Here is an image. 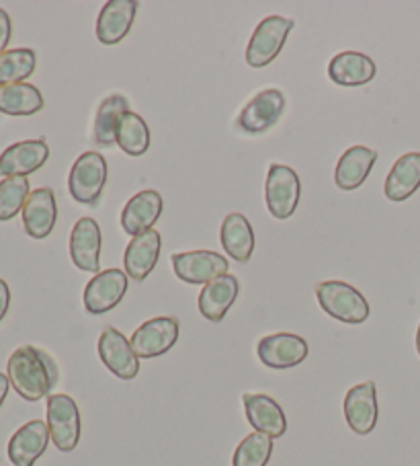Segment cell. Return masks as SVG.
<instances>
[{"label":"cell","mask_w":420,"mask_h":466,"mask_svg":"<svg viewBox=\"0 0 420 466\" xmlns=\"http://www.w3.org/2000/svg\"><path fill=\"white\" fill-rule=\"evenodd\" d=\"M285 109V97L279 88H266L258 93L248 106L240 111L236 127L245 134H263L279 122Z\"/></svg>","instance_id":"8fae6325"},{"label":"cell","mask_w":420,"mask_h":466,"mask_svg":"<svg viewBox=\"0 0 420 466\" xmlns=\"http://www.w3.org/2000/svg\"><path fill=\"white\" fill-rule=\"evenodd\" d=\"M11 42V17L6 11L0 9V54L6 52V46Z\"/></svg>","instance_id":"d6a6232c"},{"label":"cell","mask_w":420,"mask_h":466,"mask_svg":"<svg viewBox=\"0 0 420 466\" xmlns=\"http://www.w3.org/2000/svg\"><path fill=\"white\" fill-rule=\"evenodd\" d=\"M9 387H11V380H9V376L0 374V407H3V403H5L6 395H9Z\"/></svg>","instance_id":"e575fe53"},{"label":"cell","mask_w":420,"mask_h":466,"mask_svg":"<svg viewBox=\"0 0 420 466\" xmlns=\"http://www.w3.org/2000/svg\"><path fill=\"white\" fill-rule=\"evenodd\" d=\"M175 276L187 284H209L212 279L225 276L230 263L220 253L212 251H189L175 253L171 257Z\"/></svg>","instance_id":"30bf717a"},{"label":"cell","mask_w":420,"mask_h":466,"mask_svg":"<svg viewBox=\"0 0 420 466\" xmlns=\"http://www.w3.org/2000/svg\"><path fill=\"white\" fill-rule=\"evenodd\" d=\"M99 356L103 364L107 366L109 372H113L121 380H132L140 372V358L135 356L132 348V341L125 339L124 333L117 329L105 327L99 337Z\"/></svg>","instance_id":"9c48e42d"},{"label":"cell","mask_w":420,"mask_h":466,"mask_svg":"<svg viewBox=\"0 0 420 466\" xmlns=\"http://www.w3.org/2000/svg\"><path fill=\"white\" fill-rule=\"evenodd\" d=\"M240 292L238 279L225 273L212 279V282L204 286L199 294V312L212 323H220V320L228 315L232 304L236 302Z\"/></svg>","instance_id":"7402d4cb"},{"label":"cell","mask_w":420,"mask_h":466,"mask_svg":"<svg viewBox=\"0 0 420 466\" xmlns=\"http://www.w3.org/2000/svg\"><path fill=\"white\" fill-rule=\"evenodd\" d=\"M294 29V21L285 17H266L258 23L250 44L246 47V62L253 68H263L277 58L284 47L289 31Z\"/></svg>","instance_id":"277c9868"},{"label":"cell","mask_w":420,"mask_h":466,"mask_svg":"<svg viewBox=\"0 0 420 466\" xmlns=\"http://www.w3.org/2000/svg\"><path fill=\"white\" fill-rule=\"evenodd\" d=\"M377 160V152L367 147H353L338 160L335 181L343 191H355L361 187Z\"/></svg>","instance_id":"cb8c5ba5"},{"label":"cell","mask_w":420,"mask_h":466,"mask_svg":"<svg viewBox=\"0 0 420 466\" xmlns=\"http://www.w3.org/2000/svg\"><path fill=\"white\" fill-rule=\"evenodd\" d=\"M416 350H418V356H420V325H418V333H416Z\"/></svg>","instance_id":"d590c367"},{"label":"cell","mask_w":420,"mask_h":466,"mask_svg":"<svg viewBox=\"0 0 420 466\" xmlns=\"http://www.w3.org/2000/svg\"><path fill=\"white\" fill-rule=\"evenodd\" d=\"M420 187V152H408L395 160L385 179V198L404 202Z\"/></svg>","instance_id":"d4e9b609"},{"label":"cell","mask_w":420,"mask_h":466,"mask_svg":"<svg viewBox=\"0 0 420 466\" xmlns=\"http://www.w3.org/2000/svg\"><path fill=\"white\" fill-rule=\"evenodd\" d=\"M308 343L304 337L294 333L266 335L256 345V356L266 368L287 370L300 366L308 358Z\"/></svg>","instance_id":"ba28073f"},{"label":"cell","mask_w":420,"mask_h":466,"mask_svg":"<svg viewBox=\"0 0 420 466\" xmlns=\"http://www.w3.org/2000/svg\"><path fill=\"white\" fill-rule=\"evenodd\" d=\"M47 428L60 452H72L80 441V411L68 395L47 397Z\"/></svg>","instance_id":"5b68a950"},{"label":"cell","mask_w":420,"mask_h":466,"mask_svg":"<svg viewBox=\"0 0 420 466\" xmlns=\"http://www.w3.org/2000/svg\"><path fill=\"white\" fill-rule=\"evenodd\" d=\"M163 196L155 189H146L129 198L124 212H121V227L129 237H137L142 232L152 230V227L158 222L160 214H163Z\"/></svg>","instance_id":"2e32d148"},{"label":"cell","mask_w":420,"mask_h":466,"mask_svg":"<svg viewBox=\"0 0 420 466\" xmlns=\"http://www.w3.org/2000/svg\"><path fill=\"white\" fill-rule=\"evenodd\" d=\"M316 296L322 310L346 325H361L369 319V304L359 290L345 282H322L316 288Z\"/></svg>","instance_id":"7a4b0ae2"},{"label":"cell","mask_w":420,"mask_h":466,"mask_svg":"<svg viewBox=\"0 0 420 466\" xmlns=\"http://www.w3.org/2000/svg\"><path fill=\"white\" fill-rule=\"evenodd\" d=\"M137 13L135 0H109L96 19V39L103 46H115L134 25Z\"/></svg>","instance_id":"ac0fdd59"},{"label":"cell","mask_w":420,"mask_h":466,"mask_svg":"<svg viewBox=\"0 0 420 466\" xmlns=\"http://www.w3.org/2000/svg\"><path fill=\"white\" fill-rule=\"evenodd\" d=\"M31 196L27 177H6L0 181V222L13 220Z\"/></svg>","instance_id":"4dcf8cb0"},{"label":"cell","mask_w":420,"mask_h":466,"mask_svg":"<svg viewBox=\"0 0 420 466\" xmlns=\"http://www.w3.org/2000/svg\"><path fill=\"white\" fill-rule=\"evenodd\" d=\"M127 292V273L107 269L96 276L85 288V309L91 315H105L124 300Z\"/></svg>","instance_id":"7c38bea8"},{"label":"cell","mask_w":420,"mask_h":466,"mask_svg":"<svg viewBox=\"0 0 420 466\" xmlns=\"http://www.w3.org/2000/svg\"><path fill=\"white\" fill-rule=\"evenodd\" d=\"M375 62L365 54L343 52L328 64V76L341 86H361L375 78Z\"/></svg>","instance_id":"603a6c76"},{"label":"cell","mask_w":420,"mask_h":466,"mask_svg":"<svg viewBox=\"0 0 420 466\" xmlns=\"http://www.w3.org/2000/svg\"><path fill=\"white\" fill-rule=\"evenodd\" d=\"M117 147L129 157H142L150 148V130L142 116L127 111L117 127Z\"/></svg>","instance_id":"f1b7e54d"},{"label":"cell","mask_w":420,"mask_h":466,"mask_svg":"<svg viewBox=\"0 0 420 466\" xmlns=\"http://www.w3.org/2000/svg\"><path fill=\"white\" fill-rule=\"evenodd\" d=\"M179 333V320L173 317H156L135 329V333L132 335V348L135 356L144 360L165 356L166 351L175 348Z\"/></svg>","instance_id":"52a82bcc"},{"label":"cell","mask_w":420,"mask_h":466,"mask_svg":"<svg viewBox=\"0 0 420 466\" xmlns=\"http://www.w3.org/2000/svg\"><path fill=\"white\" fill-rule=\"evenodd\" d=\"M107 183V163L99 152H85L76 158L68 177L70 196L78 204L96 206Z\"/></svg>","instance_id":"3957f363"},{"label":"cell","mask_w":420,"mask_h":466,"mask_svg":"<svg viewBox=\"0 0 420 466\" xmlns=\"http://www.w3.org/2000/svg\"><path fill=\"white\" fill-rule=\"evenodd\" d=\"M127 111H129V101L124 97V95H111V97H107L101 103L99 111H96L95 130H93V140L96 147L111 148L113 144H115L119 122Z\"/></svg>","instance_id":"4316f807"},{"label":"cell","mask_w":420,"mask_h":466,"mask_svg":"<svg viewBox=\"0 0 420 466\" xmlns=\"http://www.w3.org/2000/svg\"><path fill=\"white\" fill-rule=\"evenodd\" d=\"M70 257L78 269L101 273V228L93 218H80L70 235Z\"/></svg>","instance_id":"5bb4252c"},{"label":"cell","mask_w":420,"mask_h":466,"mask_svg":"<svg viewBox=\"0 0 420 466\" xmlns=\"http://www.w3.org/2000/svg\"><path fill=\"white\" fill-rule=\"evenodd\" d=\"M242 403H245L246 420L253 425L255 431L266 433V436L281 438L287 431V420L284 409L269 395H242Z\"/></svg>","instance_id":"44dd1931"},{"label":"cell","mask_w":420,"mask_h":466,"mask_svg":"<svg viewBox=\"0 0 420 466\" xmlns=\"http://www.w3.org/2000/svg\"><path fill=\"white\" fill-rule=\"evenodd\" d=\"M50 158V148L45 140L17 142L0 155V175L5 177H27L42 168Z\"/></svg>","instance_id":"9a60e30c"},{"label":"cell","mask_w":420,"mask_h":466,"mask_svg":"<svg viewBox=\"0 0 420 466\" xmlns=\"http://www.w3.org/2000/svg\"><path fill=\"white\" fill-rule=\"evenodd\" d=\"M44 109V97L34 85L19 83L0 86V114L23 117Z\"/></svg>","instance_id":"83f0119b"},{"label":"cell","mask_w":420,"mask_h":466,"mask_svg":"<svg viewBox=\"0 0 420 466\" xmlns=\"http://www.w3.org/2000/svg\"><path fill=\"white\" fill-rule=\"evenodd\" d=\"M273 454V438L255 431L240 441L232 458V466H266Z\"/></svg>","instance_id":"1f68e13d"},{"label":"cell","mask_w":420,"mask_h":466,"mask_svg":"<svg viewBox=\"0 0 420 466\" xmlns=\"http://www.w3.org/2000/svg\"><path fill=\"white\" fill-rule=\"evenodd\" d=\"M35 52L27 47L19 50H6L0 54V86L19 85L35 72Z\"/></svg>","instance_id":"f546056e"},{"label":"cell","mask_w":420,"mask_h":466,"mask_svg":"<svg viewBox=\"0 0 420 466\" xmlns=\"http://www.w3.org/2000/svg\"><path fill=\"white\" fill-rule=\"evenodd\" d=\"M345 420L357 436H367L377 423V389L375 382H363L353 387L345 397Z\"/></svg>","instance_id":"4fadbf2b"},{"label":"cell","mask_w":420,"mask_h":466,"mask_svg":"<svg viewBox=\"0 0 420 466\" xmlns=\"http://www.w3.org/2000/svg\"><path fill=\"white\" fill-rule=\"evenodd\" d=\"M9 304H11V290L5 279H0V323H3L6 312H9Z\"/></svg>","instance_id":"836d02e7"},{"label":"cell","mask_w":420,"mask_h":466,"mask_svg":"<svg viewBox=\"0 0 420 466\" xmlns=\"http://www.w3.org/2000/svg\"><path fill=\"white\" fill-rule=\"evenodd\" d=\"M50 428L45 421H29L21 430L15 431L9 441V458L15 466H34L44 456L47 441H50Z\"/></svg>","instance_id":"d6986e66"},{"label":"cell","mask_w":420,"mask_h":466,"mask_svg":"<svg viewBox=\"0 0 420 466\" xmlns=\"http://www.w3.org/2000/svg\"><path fill=\"white\" fill-rule=\"evenodd\" d=\"M222 245L228 257L246 263L255 251V232L246 216L228 214L222 224Z\"/></svg>","instance_id":"484cf974"},{"label":"cell","mask_w":420,"mask_h":466,"mask_svg":"<svg viewBox=\"0 0 420 466\" xmlns=\"http://www.w3.org/2000/svg\"><path fill=\"white\" fill-rule=\"evenodd\" d=\"M58 218V208H55V196L50 187H39L31 191L27 204L23 208V224L31 238L42 240L52 235Z\"/></svg>","instance_id":"ffe728a7"},{"label":"cell","mask_w":420,"mask_h":466,"mask_svg":"<svg viewBox=\"0 0 420 466\" xmlns=\"http://www.w3.org/2000/svg\"><path fill=\"white\" fill-rule=\"evenodd\" d=\"M160 248H163V240H160V232L156 228L142 232L129 240L124 263L125 273L134 282H144L150 276L158 263Z\"/></svg>","instance_id":"e0dca14e"},{"label":"cell","mask_w":420,"mask_h":466,"mask_svg":"<svg viewBox=\"0 0 420 466\" xmlns=\"http://www.w3.org/2000/svg\"><path fill=\"white\" fill-rule=\"evenodd\" d=\"M6 376L19 397L35 403L55 389L60 380V370L47 351L35 345H21L9 358Z\"/></svg>","instance_id":"6da1fadb"},{"label":"cell","mask_w":420,"mask_h":466,"mask_svg":"<svg viewBox=\"0 0 420 466\" xmlns=\"http://www.w3.org/2000/svg\"><path fill=\"white\" fill-rule=\"evenodd\" d=\"M266 208L277 220H287L300 204V177L285 165H271L266 175Z\"/></svg>","instance_id":"8992f818"}]
</instances>
